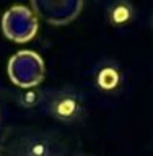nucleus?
<instances>
[{
    "instance_id": "nucleus-1",
    "label": "nucleus",
    "mask_w": 153,
    "mask_h": 156,
    "mask_svg": "<svg viewBox=\"0 0 153 156\" xmlns=\"http://www.w3.org/2000/svg\"><path fill=\"white\" fill-rule=\"evenodd\" d=\"M2 141L12 156H65V146L42 130H8Z\"/></svg>"
},
{
    "instance_id": "nucleus-2",
    "label": "nucleus",
    "mask_w": 153,
    "mask_h": 156,
    "mask_svg": "<svg viewBox=\"0 0 153 156\" xmlns=\"http://www.w3.org/2000/svg\"><path fill=\"white\" fill-rule=\"evenodd\" d=\"M42 107L54 120L62 122V124H75L85 117L86 112L83 96L72 90L47 93Z\"/></svg>"
},
{
    "instance_id": "nucleus-3",
    "label": "nucleus",
    "mask_w": 153,
    "mask_h": 156,
    "mask_svg": "<svg viewBox=\"0 0 153 156\" xmlns=\"http://www.w3.org/2000/svg\"><path fill=\"white\" fill-rule=\"evenodd\" d=\"M124 75L119 65L112 60H104L95 70V85L101 93H117L122 86Z\"/></svg>"
},
{
    "instance_id": "nucleus-4",
    "label": "nucleus",
    "mask_w": 153,
    "mask_h": 156,
    "mask_svg": "<svg viewBox=\"0 0 153 156\" xmlns=\"http://www.w3.org/2000/svg\"><path fill=\"white\" fill-rule=\"evenodd\" d=\"M135 18V8L130 0H112L106 10V20L111 26L124 28Z\"/></svg>"
},
{
    "instance_id": "nucleus-5",
    "label": "nucleus",
    "mask_w": 153,
    "mask_h": 156,
    "mask_svg": "<svg viewBox=\"0 0 153 156\" xmlns=\"http://www.w3.org/2000/svg\"><path fill=\"white\" fill-rule=\"evenodd\" d=\"M46 94H47V93L41 91V90H26V91H21L16 96V102H18L20 107L33 109V107H38V106L44 104Z\"/></svg>"
},
{
    "instance_id": "nucleus-6",
    "label": "nucleus",
    "mask_w": 153,
    "mask_h": 156,
    "mask_svg": "<svg viewBox=\"0 0 153 156\" xmlns=\"http://www.w3.org/2000/svg\"><path fill=\"white\" fill-rule=\"evenodd\" d=\"M2 115H3V111H2V104H0V124H2Z\"/></svg>"
},
{
    "instance_id": "nucleus-7",
    "label": "nucleus",
    "mask_w": 153,
    "mask_h": 156,
    "mask_svg": "<svg viewBox=\"0 0 153 156\" xmlns=\"http://www.w3.org/2000/svg\"><path fill=\"white\" fill-rule=\"evenodd\" d=\"M151 26H153V16H151Z\"/></svg>"
}]
</instances>
